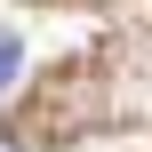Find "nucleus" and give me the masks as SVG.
Returning a JSON list of instances; mask_svg holds the SVG:
<instances>
[{
  "mask_svg": "<svg viewBox=\"0 0 152 152\" xmlns=\"http://www.w3.org/2000/svg\"><path fill=\"white\" fill-rule=\"evenodd\" d=\"M16 64H24V48H16V40H8V32H0V88H8V80H16Z\"/></svg>",
  "mask_w": 152,
  "mask_h": 152,
  "instance_id": "nucleus-1",
  "label": "nucleus"
}]
</instances>
